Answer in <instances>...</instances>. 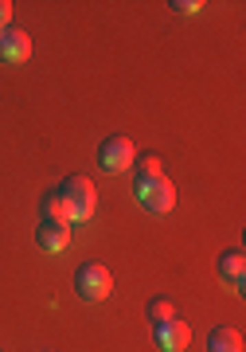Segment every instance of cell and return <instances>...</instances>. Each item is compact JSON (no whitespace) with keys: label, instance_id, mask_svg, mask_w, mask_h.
I'll return each mask as SVG.
<instances>
[{"label":"cell","instance_id":"cell-1","mask_svg":"<svg viewBox=\"0 0 246 352\" xmlns=\"http://www.w3.org/2000/svg\"><path fill=\"white\" fill-rule=\"evenodd\" d=\"M74 294L82 302H106L113 294V274L102 263H82L74 270Z\"/></svg>","mask_w":246,"mask_h":352},{"label":"cell","instance_id":"cell-2","mask_svg":"<svg viewBox=\"0 0 246 352\" xmlns=\"http://www.w3.org/2000/svg\"><path fill=\"white\" fill-rule=\"evenodd\" d=\"M59 196L71 208V223H82V219L94 215V184H90V176H78V173L67 176L59 184Z\"/></svg>","mask_w":246,"mask_h":352},{"label":"cell","instance_id":"cell-3","mask_svg":"<svg viewBox=\"0 0 246 352\" xmlns=\"http://www.w3.org/2000/svg\"><path fill=\"white\" fill-rule=\"evenodd\" d=\"M137 200L141 208L153 215H164L176 208V188L168 176H148V180H137Z\"/></svg>","mask_w":246,"mask_h":352},{"label":"cell","instance_id":"cell-4","mask_svg":"<svg viewBox=\"0 0 246 352\" xmlns=\"http://www.w3.org/2000/svg\"><path fill=\"white\" fill-rule=\"evenodd\" d=\"M98 161H102V168H106V173H125V168H133V161H137L133 141L122 138V133L106 138L98 145Z\"/></svg>","mask_w":246,"mask_h":352},{"label":"cell","instance_id":"cell-5","mask_svg":"<svg viewBox=\"0 0 246 352\" xmlns=\"http://www.w3.org/2000/svg\"><path fill=\"white\" fill-rule=\"evenodd\" d=\"M153 337H157L160 352H184V344L192 340V329H188V321L172 317V321H164V325L153 329Z\"/></svg>","mask_w":246,"mask_h":352},{"label":"cell","instance_id":"cell-6","mask_svg":"<svg viewBox=\"0 0 246 352\" xmlns=\"http://www.w3.org/2000/svg\"><path fill=\"white\" fill-rule=\"evenodd\" d=\"M215 270H219V278L227 282V286L243 294V286H246V254L243 251H223L219 263H215Z\"/></svg>","mask_w":246,"mask_h":352},{"label":"cell","instance_id":"cell-7","mask_svg":"<svg viewBox=\"0 0 246 352\" xmlns=\"http://www.w3.org/2000/svg\"><path fill=\"white\" fill-rule=\"evenodd\" d=\"M27 55H32V39H27V32H20V28H4V36H0V59H4V63H24Z\"/></svg>","mask_w":246,"mask_h":352},{"label":"cell","instance_id":"cell-8","mask_svg":"<svg viewBox=\"0 0 246 352\" xmlns=\"http://www.w3.org/2000/svg\"><path fill=\"white\" fill-rule=\"evenodd\" d=\"M39 223H63V227H71V208H67V200L59 196V188L47 192V196L39 200Z\"/></svg>","mask_w":246,"mask_h":352},{"label":"cell","instance_id":"cell-9","mask_svg":"<svg viewBox=\"0 0 246 352\" xmlns=\"http://www.w3.org/2000/svg\"><path fill=\"white\" fill-rule=\"evenodd\" d=\"M36 243L43 247V251H67L71 247V227H63V223H39L36 227Z\"/></svg>","mask_w":246,"mask_h":352},{"label":"cell","instance_id":"cell-10","mask_svg":"<svg viewBox=\"0 0 246 352\" xmlns=\"http://www.w3.org/2000/svg\"><path fill=\"white\" fill-rule=\"evenodd\" d=\"M208 352H243V333H238V329H231V325L211 329Z\"/></svg>","mask_w":246,"mask_h":352},{"label":"cell","instance_id":"cell-11","mask_svg":"<svg viewBox=\"0 0 246 352\" xmlns=\"http://www.w3.org/2000/svg\"><path fill=\"white\" fill-rule=\"evenodd\" d=\"M172 317H176V309H172L168 298H153V302H148V321H153V329L164 325V321H172Z\"/></svg>","mask_w":246,"mask_h":352},{"label":"cell","instance_id":"cell-12","mask_svg":"<svg viewBox=\"0 0 246 352\" xmlns=\"http://www.w3.org/2000/svg\"><path fill=\"white\" fill-rule=\"evenodd\" d=\"M133 173H137V180H148V176H164V168H160V157H141V161L133 164Z\"/></svg>","mask_w":246,"mask_h":352},{"label":"cell","instance_id":"cell-13","mask_svg":"<svg viewBox=\"0 0 246 352\" xmlns=\"http://www.w3.org/2000/svg\"><path fill=\"white\" fill-rule=\"evenodd\" d=\"M172 8H176L180 16H196L199 8H203V0H172Z\"/></svg>","mask_w":246,"mask_h":352},{"label":"cell","instance_id":"cell-14","mask_svg":"<svg viewBox=\"0 0 246 352\" xmlns=\"http://www.w3.org/2000/svg\"><path fill=\"white\" fill-rule=\"evenodd\" d=\"M8 20H12V4H8V0H0V24H8Z\"/></svg>","mask_w":246,"mask_h":352},{"label":"cell","instance_id":"cell-15","mask_svg":"<svg viewBox=\"0 0 246 352\" xmlns=\"http://www.w3.org/2000/svg\"><path fill=\"white\" fill-rule=\"evenodd\" d=\"M4 28H8V24H0V36H4Z\"/></svg>","mask_w":246,"mask_h":352}]
</instances>
